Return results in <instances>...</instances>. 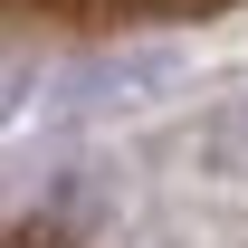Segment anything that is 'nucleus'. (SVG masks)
<instances>
[{"label":"nucleus","instance_id":"nucleus-1","mask_svg":"<svg viewBox=\"0 0 248 248\" xmlns=\"http://www.w3.org/2000/svg\"><path fill=\"white\" fill-rule=\"evenodd\" d=\"M29 10H58V19H134V10H172V0H29Z\"/></svg>","mask_w":248,"mask_h":248}]
</instances>
